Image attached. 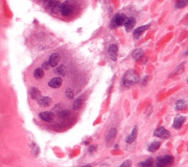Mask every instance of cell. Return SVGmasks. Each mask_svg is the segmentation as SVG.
<instances>
[{
  "label": "cell",
  "mask_w": 188,
  "mask_h": 167,
  "mask_svg": "<svg viewBox=\"0 0 188 167\" xmlns=\"http://www.w3.org/2000/svg\"><path fill=\"white\" fill-rule=\"evenodd\" d=\"M140 80V75L134 70L127 71L123 77V84L125 87H129L136 84Z\"/></svg>",
  "instance_id": "1"
},
{
  "label": "cell",
  "mask_w": 188,
  "mask_h": 167,
  "mask_svg": "<svg viewBox=\"0 0 188 167\" xmlns=\"http://www.w3.org/2000/svg\"><path fill=\"white\" fill-rule=\"evenodd\" d=\"M74 11V3L71 0H66L61 4L60 13L63 16H68L73 13Z\"/></svg>",
  "instance_id": "2"
},
{
  "label": "cell",
  "mask_w": 188,
  "mask_h": 167,
  "mask_svg": "<svg viewBox=\"0 0 188 167\" xmlns=\"http://www.w3.org/2000/svg\"><path fill=\"white\" fill-rule=\"evenodd\" d=\"M126 19H127V17H126V15H124V14H115V15L114 16L113 19H112L111 23H110V27H111L112 29H115L116 27L124 25Z\"/></svg>",
  "instance_id": "3"
},
{
  "label": "cell",
  "mask_w": 188,
  "mask_h": 167,
  "mask_svg": "<svg viewBox=\"0 0 188 167\" xmlns=\"http://www.w3.org/2000/svg\"><path fill=\"white\" fill-rule=\"evenodd\" d=\"M174 161V158L171 155H167L165 156L158 157L156 160V166L159 167H163L169 166V165L173 164Z\"/></svg>",
  "instance_id": "4"
},
{
  "label": "cell",
  "mask_w": 188,
  "mask_h": 167,
  "mask_svg": "<svg viewBox=\"0 0 188 167\" xmlns=\"http://www.w3.org/2000/svg\"><path fill=\"white\" fill-rule=\"evenodd\" d=\"M154 135L160 138H167L171 136V133L163 127H160L155 130Z\"/></svg>",
  "instance_id": "5"
},
{
  "label": "cell",
  "mask_w": 188,
  "mask_h": 167,
  "mask_svg": "<svg viewBox=\"0 0 188 167\" xmlns=\"http://www.w3.org/2000/svg\"><path fill=\"white\" fill-rule=\"evenodd\" d=\"M39 117L40 119H42L43 121L46 122H52L54 121L55 116L53 113V112L51 111H45V112H41L39 114Z\"/></svg>",
  "instance_id": "6"
},
{
  "label": "cell",
  "mask_w": 188,
  "mask_h": 167,
  "mask_svg": "<svg viewBox=\"0 0 188 167\" xmlns=\"http://www.w3.org/2000/svg\"><path fill=\"white\" fill-rule=\"evenodd\" d=\"M38 100V105L43 107H46L50 106L51 104L52 103V99L49 97H40L39 99H37Z\"/></svg>",
  "instance_id": "7"
},
{
  "label": "cell",
  "mask_w": 188,
  "mask_h": 167,
  "mask_svg": "<svg viewBox=\"0 0 188 167\" xmlns=\"http://www.w3.org/2000/svg\"><path fill=\"white\" fill-rule=\"evenodd\" d=\"M63 84V80L60 77H54L48 83L49 86L52 88H59Z\"/></svg>",
  "instance_id": "8"
},
{
  "label": "cell",
  "mask_w": 188,
  "mask_h": 167,
  "mask_svg": "<svg viewBox=\"0 0 188 167\" xmlns=\"http://www.w3.org/2000/svg\"><path fill=\"white\" fill-rule=\"evenodd\" d=\"M108 54L112 60L115 61L118 56V47L115 44H111L108 49Z\"/></svg>",
  "instance_id": "9"
},
{
  "label": "cell",
  "mask_w": 188,
  "mask_h": 167,
  "mask_svg": "<svg viewBox=\"0 0 188 167\" xmlns=\"http://www.w3.org/2000/svg\"><path fill=\"white\" fill-rule=\"evenodd\" d=\"M137 136H138V126H134L132 133L125 138V141L127 144H132L135 141Z\"/></svg>",
  "instance_id": "10"
},
{
  "label": "cell",
  "mask_w": 188,
  "mask_h": 167,
  "mask_svg": "<svg viewBox=\"0 0 188 167\" xmlns=\"http://www.w3.org/2000/svg\"><path fill=\"white\" fill-rule=\"evenodd\" d=\"M149 27H150V24L141 26V27H139L137 28V29L134 30V33H133L134 38H135V39H138V38L140 37L141 35L143 33V32L146 31V30H148Z\"/></svg>",
  "instance_id": "11"
},
{
  "label": "cell",
  "mask_w": 188,
  "mask_h": 167,
  "mask_svg": "<svg viewBox=\"0 0 188 167\" xmlns=\"http://www.w3.org/2000/svg\"><path fill=\"white\" fill-rule=\"evenodd\" d=\"M135 23H136V21H135V19H134V17L127 18L126 20L125 23H124V24L126 31L129 32L132 29H133L134 25H135Z\"/></svg>",
  "instance_id": "12"
},
{
  "label": "cell",
  "mask_w": 188,
  "mask_h": 167,
  "mask_svg": "<svg viewBox=\"0 0 188 167\" xmlns=\"http://www.w3.org/2000/svg\"><path fill=\"white\" fill-rule=\"evenodd\" d=\"M185 119L186 118L185 117H182V116H179V117H177L174 119V122H173V127L175 128V129L179 130L181 127H182Z\"/></svg>",
  "instance_id": "13"
},
{
  "label": "cell",
  "mask_w": 188,
  "mask_h": 167,
  "mask_svg": "<svg viewBox=\"0 0 188 167\" xmlns=\"http://www.w3.org/2000/svg\"><path fill=\"white\" fill-rule=\"evenodd\" d=\"M60 60V56L58 54L54 53L50 56L49 60V64L51 67H55L58 66Z\"/></svg>",
  "instance_id": "14"
},
{
  "label": "cell",
  "mask_w": 188,
  "mask_h": 167,
  "mask_svg": "<svg viewBox=\"0 0 188 167\" xmlns=\"http://www.w3.org/2000/svg\"><path fill=\"white\" fill-rule=\"evenodd\" d=\"M30 97H31V98L33 99H38L41 97V93H40V91L38 90L37 88H35V87L32 88L30 89Z\"/></svg>",
  "instance_id": "15"
},
{
  "label": "cell",
  "mask_w": 188,
  "mask_h": 167,
  "mask_svg": "<svg viewBox=\"0 0 188 167\" xmlns=\"http://www.w3.org/2000/svg\"><path fill=\"white\" fill-rule=\"evenodd\" d=\"M116 133H117V130H116L115 127L111 128L107 133V136H106V141H107V142L112 141L114 139V138L115 137Z\"/></svg>",
  "instance_id": "16"
},
{
  "label": "cell",
  "mask_w": 188,
  "mask_h": 167,
  "mask_svg": "<svg viewBox=\"0 0 188 167\" xmlns=\"http://www.w3.org/2000/svg\"><path fill=\"white\" fill-rule=\"evenodd\" d=\"M60 9H61V3L59 1H56L54 5H52V7H51V11H52V13L58 14L59 13H60Z\"/></svg>",
  "instance_id": "17"
},
{
  "label": "cell",
  "mask_w": 188,
  "mask_h": 167,
  "mask_svg": "<svg viewBox=\"0 0 188 167\" xmlns=\"http://www.w3.org/2000/svg\"><path fill=\"white\" fill-rule=\"evenodd\" d=\"M160 145H161V143L159 141H154L148 146V150L150 152H156L159 147H160Z\"/></svg>",
  "instance_id": "18"
},
{
  "label": "cell",
  "mask_w": 188,
  "mask_h": 167,
  "mask_svg": "<svg viewBox=\"0 0 188 167\" xmlns=\"http://www.w3.org/2000/svg\"><path fill=\"white\" fill-rule=\"evenodd\" d=\"M144 55V52L143 50H141V49H137L133 52V53H132V58L134 60H138V59H140L142 58L143 56Z\"/></svg>",
  "instance_id": "19"
},
{
  "label": "cell",
  "mask_w": 188,
  "mask_h": 167,
  "mask_svg": "<svg viewBox=\"0 0 188 167\" xmlns=\"http://www.w3.org/2000/svg\"><path fill=\"white\" fill-rule=\"evenodd\" d=\"M82 104H83L82 99L81 98L77 99L73 103V109L75 110V111H78V110L81 109V107H82Z\"/></svg>",
  "instance_id": "20"
},
{
  "label": "cell",
  "mask_w": 188,
  "mask_h": 167,
  "mask_svg": "<svg viewBox=\"0 0 188 167\" xmlns=\"http://www.w3.org/2000/svg\"><path fill=\"white\" fill-rule=\"evenodd\" d=\"M44 76V71L42 68H37L34 71V77L36 79H41Z\"/></svg>",
  "instance_id": "21"
},
{
  "label": "cell",
  "mask_w": 188,
  "mask_h": 167,
  "mask_svg": "<svg viewBox=\"0 0 188 167\" xmlns=\"http://www.w3.org/2000/svg\"><path fill=\"white\" fill-rule=\"evenodd\" d=\"M153 164H154V160H153L152 157H150V158H148V159L145 160L144 162L140 163V164H139V166H143V167H150L153 166Z\"/></svg>",
  "instance_id": "22"
},
{
  "label": "cell",
  "mask_w": 188,
  "mask_h": 167,
  "mask_svg": "<svg viewBox=\"0 0 188 167\" xmlns=\"http://www.w3.org/2000/svg\"><path fill=\"white\" fill-rule=\"evenodd\" d=\"M56 0H43V5L46 9H51Z\"/></svg>",
  "instance_id": "23"
},
{
  "label": "cell",
  "mask_w": 188,
  "mask_h": 167,
  "mask_svg": "<svg viewBox=\"0 0 188 167\" xmlns=\"http://www.w3.org/2000/svg\"><path fill=\"white\" fill-rule=\"evenodd\" d=\"M187 3L188 0H177V2H176L175 7L176 8H179V9H181V8L186 7Z\"/></svg>",
  "instance_id": "24"
},
{
  "label": "cell",
  "mask_w": 188,
  "mask_h": 167,
  "mask_svg": "<svg viewBox=\"0 0 188 167\" xmlns=\"http://www.w3.org/2000/svg\"><path fill=\"white\" fill-rule=\"evenodd\" d=\"M176 107L177 110H183L186 107V103L182 99L177 100L176 103Z\"/></svg>",
  "instance_id": "25"
},
{
  "label": "cell",
  "mask_w": 188,
  "mask_h": 167,
  "mask_svg": "<svg viewBox=\"0 0 188 167\" xmlns=\"http://www.w3.org/2000/svg\"><path fill=\"white\" fill-rule=\"evenodd\" d=\"M56 73L57 74L62 75V76H65L66 74V71H65V67L63 65H61L56 69Z\"/></svg>",
  "instance_id": "26"
},
{
  "label": "cell",
  "mask_w": 188,
  "mask_h": 167,
  "mask_svg": "<svg viewBox=\"0 0 188 167\" xmlns=\"http://www.w3.org/2000/svg\"><path fill=\"white\" fill-rule=\"evenodd\" d=\"M65 96H66L69 99H73V97H74V93H73V89L71 88L67 89L66 91H65Z\"/></svg>",
  "instance_id": "27"
},
{
  "label": "cell",
  "mask_w": 188,
  "mask_h": 167,
  "mask_svg": "<svg viewBox=\"0 0 188 167\" xmlns=\"http://www.w3.org/2000/svg\"><path fill=\"white\" fill-rule=\"evenodd\" d=\"M69 115V111L68 110H64V111H61L58 113V117L60 118H65L68 117Z\"/></svg>",
  "instance_id": "28"
},
{
  "label": "cell",
  "mask_w": 188,
  "mask_h": 167,
  "mask_svg": "<svg viewBox=\"0 0 188 167\" xmlns=\"http://www.w3.org/2000/svg\"><path fill=\"white\" fill-rule=\"evenodd\" d=\"M131 166H132V160H127L120 165V167H129Z\"/></svg>",
  "instance_id": "29"
},
{
  "label": "cell",
  "mask_w": 188,
  "mask_h": 167,
  "mask_svg": "<svg viewBox=\"0 0 188 167\" xmlns=\"http://www.w3.org/2000/svg\"><path fill=\"white\" fill-rule=\"evenodd\" d=\"M50 65L49 64V61H46V62H44V64H43V69H46V70H48L49 69Z\"/></svg>",
  "instance_id": "30"
},
{
  "label": "cell",
  "mask_w": 188,
  "mask_h": 167,
  "mask_svg": "<svg viewBox=\"0 0 188 167\" xmlns=\"http://www.w3.org/2000/svg\"><path fill=\"white\" fill-rule=\"evenodd\" d=\"M96 146H94V145H91L89 146L88 148V151L90 153H93V152H94L96 151Z\"/></svg>",
  "instance_id": "31"
},
{
  "label": "cell",
  "mask_w": 188,
  "mask_h": 167,
  "mask_svg": "<svg viewBox=\"0 0 188 167\" xmlns=\"http://www.w3.org/2000/svg\"><path fill=\"white\" fill-rule=\"evenodd\" d=\"M148 77H145L143 80V85H145L146 84L147 82H148Z\"/></svg>",
  "instance_id": "32"
},
{
  "label": "cell",
  "mask_w": 188,
  "mask_h": 167,
  "mask_svg": "<svg viewBox=\"0 0 188 167\" xmlns=\"http://www.w3.org/2000/svg\"><path fill=\"white\" fill-rule=\"evenodd\" d=\"M84 167H86V166H91V165H86V166H83Z\"/></svg>",
  "instance_id": "33"
},
{
  "label": "cell",
  "mask_w": 188,
  "mask_h": 167,
  "mask_svg": "<svg viewBox=\"0 0 188 167\" xmlns=\"http://www.w3.org/2000/svg\"><path fill=\"white\" fill-rule=\"evenodd\" d=\"M36 1H38V2H43V0H36Z\"/></svg>",
  "instance_id": "34"
}]
</instances>
